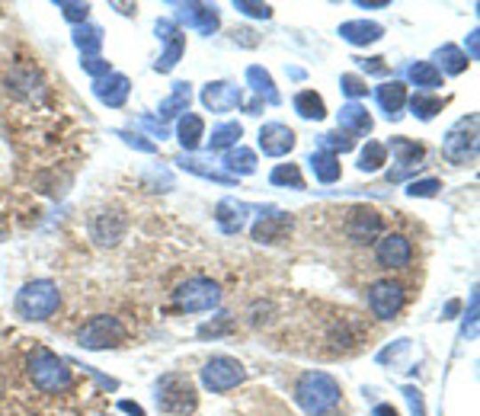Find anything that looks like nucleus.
<instances>
[{"label": "nucleus", "mask_w": 480, "mask_h": 416, "mask_svg": "<svg viewBox=\"0 0 480 416\" xmlns=\"http://www.w3.org/2000/svg\"><path fill=\"white\" fill-rule=\"evenodd\" d=\"M295 400L304 413L324 416L340 407L343 388H340V381H336L333 375H327V372H304L295 384Z\"/></svg>", "instance_id": "nucleus-1"}, {"label": "nucleus", "mask_w": 480, "mask_h": 416, "mask_svg": "<svg viewBox=\"0 0 480 416\" xmlns=\"http://www.w3.org/2000/svg\"><path fill=\"white\" fill-rule=\"evenodd\" d=\"M26 365H29L32 384H36L42 394H61L71 388V368H68V362H64L61 356H55L52 349H45V346L32 349Z\"/></svg>", "instance_id": "nucleus-2"}, {"label": "nucleus", "mask_w": 480, "mask_h": 416, "mask_svg": "<svg viewBox=\"0 0 480 416\" xmlns=\"http://www.w3.org/2000/svg\"><path fill=\"white\" fill-rule=\"evenodd\" d=\"M157 407L170 416H186L199 407V394L196 384L183 372H170L157 381Z\"/></svg>", "instance_id": "nucleus-3"}, {"label": "nucleus", "mask_w": 480, "mask_h": 416, "mask_svg": "<svg viewBox=\"0 0 480 416\" xmlns=\"http://www.w3.org/2000/svg\"><path fill=\"white\" fill-rule=\"evenodd\" d=\"M61 304V295H58V285L48 279H36L26 282L16 295V314L23 320H48L58 311Z\"/></svg>", "instance_id": "nucleus-4"}, {"label": "nucleus", "mask_w": 480, "mask_h": 416, "mask_svg": "<svg viewBox=\"0 0 480 416\" xmlns=\"http://www.w3.org/2000/svg\"><path fill=\"white\" fill-rule=\"evenodd\" d=\"M173 304L186 314H199V311H212L221 304V285L205 276H196V279L183 282V285L173 292Z\"/></svg>", "instance_id": "nucleus-5"}, {"label": "nucleus", "mask_w": 480, "mask_h": 416, "mask_svg": "<svg viewBox=\"0 0 480 416\" xmlns=\"http://www.w3.org/2000/svg\"><path fill=\"white\" fill-rule=\"evenodd\" d=\"M125 324L119 317H112V314H96L90 317L84 327H80L77 340L84 349H116V346L125 343Z\"/></svg>", "instance_id": "nucleus-6"}, {"label": "nucleus", "mask_w": 480, "mask_h": 416, "mask_svg": "<svg viewBox=\"0 0 480 416\" xmlns=\"http://www.w3.org/2000/svg\"><path fill=\"white\" fill-rule=\"evenodd\" d=\"M442 154L452 164H468V160L477 157V116H464L448 128L445 141H442Z\"/></svg>", "instance_id": "nucleus-7"}, {"label": "nucleus", "mask_w": 480, "mask_h": 416, "mask_svg": "<svg viewBox=\"0 0 480 416\" xmlns=\"http://www.w3.org/2000/svg\"><path fill=\"white\" fill-rule=\"evenodd\" d=\"M244 378H247V368L240 365L237 359H231V356H215V359H208L205 368H202V384L212 394L231 391Z\"/></svg>", "instance_id": "nucleus-8"}, {"label": "nucleus", "mask_w": 480, "mask_h": 416, "mask_svg": "<svg viewBox=\"0 0 480 416\" xmlns=\"http://www.w3.org/2000/svg\"><path fill=\"white\" fill-rule=\"evenodd\" d=\"M404 301H407L404 285L394 279H378L368 288V308H372V314H375L378 320L397 317V314L404 311Z\"/></svg>", "instance_id": "nucleus-9"}, {"label": "nucleus", "mask_w": 480, "mask_h": 416, "mask_svg": "<svg viewBox=\"0 0 480 416\" xmlns=\"http://www.w3.org/2000/svg\"><path fill=\"white\" fill-rule=\"evenodd\" d=\"M384 231V218L378 208L372 205H356L349 208V215H346V234L349 240L356 244H375Z\"/></svg>", "instance_id": "nucleus-10"}, {"label": "nucleus", "mask_w": 480, "mask_h": 416, "mask_svg": "<svg viewBox=\"0 0 480 416\" xmlns=\"http://www.w3.org/2000/svg\"><path fill=\"white\" fill-rule=\"evenodd\" d=\"M375 260L384 269H407L413 260V247L404 234H381L375 240Z\"/></svg>", "instance_id": "nucleus-11"}, {"label": "nucleus", "mask_w": 480, "mask_h": 416, "mask_svg": "<svg viewBox=\"0 0 480 416\" xmlns=\"http://www.w3.org/2000/svg\"><path fill=\"white\" fill-rule=\"evenodd\" d=\"M391 154L397 157V170H391V176H388V180H391V183H400L407 173L420 170V160L426 157V148H423V144L410 141V138L397 135V138H391Z\"/></svg>", "instance_id": "nucleus-12"}, {"label": "nucleus", "mask_w": 480, "mask_h": 416, "mask_svg": "<svg viewBox=\"0 0 480 416\" xmlns=\"http://www.w3.org/2000/svg\"><path fill=\"white\" fill-rule=\"evenodd\" d=\"M240 103H244V93H240L234 84H228V80H215V84H208V87L202 90V106H205L208 112H231L237 109Z\"/></svg>", "instance_id": "nucleus-13"}, {"label": "nucleus", "mask_w": 480, "mask_h": 416, "mask_svg": "<svg viewBox=\"0 0 480 416\" xmlns=\"http://www.w3.org/2000/svg\"><path fill=\"white\" fill-rule=\"evenodd\" d=\"M295 132L285 125V122H266L263 128H260V148H263V154H269V157H282V154H288L292 148H295Z\"/></svg>", "instance_id": "nucleus-14"}, {"label": "nucleus", "mask_w": 480, "mask_h": 416, "mask_svg": "<svg viewBox=\"0 0 480 416\" xmlns=\"http://www.w3.org/2000/svg\"><path fill=\"white\" fill-rule=\"evenodd\" d=\"M176 16H180V23H186L189 29H199L202 36H212L221 23L215 7H205V4H176Z\"/></svg>", "instance_id": "nucleus-15"}, {"label": "nucleus", "mask_w": 480, "mask_h": 416, "mask_svg": "<svg viewBox=\"0 0 480 416\" xmlns=\"http://www.w3.org/2000/svg\"><path fill=\"white\" fill-rule=\"evenodd\" d=\"M93 93L103 100L106 106H112V109H119V106H125L128 93H132V80L125 77V74H106V77H100L93 84Z\"/></svg>", "instance_id": "nucleus-16"}, {"label": "nucleus", "mask_w": 480, "mask_h": 416, "mask_svg": "<svg viewBox=\"0 0 480 416\" xmlns=\"http://www.w3.org/2000/svg\"><path fill=\"white\" fill-rule=\"evenodd\" d=\"M288 231H292V218L285 212H272V215H263L253 224V240L256 244H279V240H285Z\"/></svg>", "instance_id": "nucleus-17"}, {"label": "nucleus", "mask_w": 480, "mask_h": 416, "mask_svg": "<svg viewBox=\"0 0 480 416\" xmlns=\"http://www.w3.org/2000/svg\"><path fill=\"white\" fill-rule=\"evenodd\" d=\"M372 125L375 122L362 103H346L340 109V132H346V135H365V132H372Z\"/></svg>", "instance_id": "nucleus-18"}, {"label": "nucleus", "mask_w": 480, "mask_h": 416, "mask_svg": "<svg viewBox=\"0 0 480 416\" xmlns=\"http://www.w3.org/2000/svg\"><path fill=\"white\" fill-rule=\"evenodd\" d=\"M122 234H125V218L119 212H103L93 218V237L100 244H119Z\"/></svg>", "instance_id": "nucleus-19"}, {"label": "nucleus", "mask_w": 480, "mask_h": 416, "mask_svg": "<svg viewBox=\"0 0 480 416\" xmlns=\"http://www.w3.org/2000/svg\"><path fill=\"white\" fill-rule=\"evenodd\" d=\"M340 36H343L349 45H372L384 36V29L378 23H365V20H349V23L340 26Z\"/></svg>", "instance_id": "nucleus-20"}, {"label": "nucleus", "mask_w": 480, "mask_h": 416, "mask_svg": "<svg viewBox=\"0 0 480 416\" xmlns=\"http://www.w3.org/2000/svg\"><path fill=\"white\" fill-rule=\"evenodd\" d=\"M378 103H381V109L388 112V119H397L400 109L407 106V87L400 84V80H391V84H381V87L375 90Z\"/></svg>", "instance_id": "nucleus-21"}, {"label": "nucleus", "mask_w": 480, "mask_h": 416, "mask_svg": "<svg viewBox=\"0 0 480 416\" xmlns=\"http://www.w3.org/2000/svg\"><path fill=\"white\" fill-rule=\"evenodd\" d=\"M176 138H180V144H183L186 151H196L202 144V138H205V119L196 116V112H186L183 119H180V125H176Z\"/></svg>", "instance_id": "nucleus-22"}, {"label": "nucleus", "mask_w": 480, "mask_h": 416, "mask_svg": "<svg viewBox=\"0 0 480 416\" xmlns=\"http://www.w3.org/2000/svg\"><path fill=\"white\" fill-rule=\"evenodd\" d=\"M247 212H250V208L244 205V202L224 199L221 205L215 208V218H218V224H221L224 234H237L240 228H244V215H247Z\"/></svg>", "instance_id": "nucleus-23"}, {"label": "nucleus", "mask_w": 480, "mask_h": 416, "mask_svg": "<svg viewBox=\"0 0 480 416\" xmlns=\"http://www.w3.org/2000/svg\"><path fill=\"white\" fill-rule=\"evenodd\" d=\"M311 170H314V176H317L320 183H336L340 176H343V164H340V157L336 154H327V151H317V154H311Z\"/></svg>", "instance_id": "nucleus-24"}, {"label": "nucleus", "mask_w": 480, "mask_h": 416, "mask_svg": "<svg viewBox=\"0 0 480 416\" xmlns=\"http://www.w3.org/2000/svg\"><path fill=\"white\" fill-rule=\"evenodd\" d=\"M436 71H445V74H461V71H468V55H464L461 48L458 45H442L439 52H436Z\"/></svg>", "instance_id": "nucleus-25"}, {"label": "nucleus", "mask_w": 480, "mask_h": 416, "mask_svg": "<svg viewBox=\"0 0 480 416\" xmlns=\"http://www.w3.org/2000/svg\"><path fill=\"white\" fill-rule=\"evenodd\" d=\"M295 112L301 116V119H314L320 122L324 116H327V106H324V96L314 93V90H301V93L295 96Z\"/></svg>", "instance_id": "nucleus-26"}, {"label": "nucleus", "mask_w": 480, "mask_h": 416, "mask_svg": "<svg viewBox=\"0 0 480 416\" xmlns=\"http://www.w3.org/2000/svg\"><path fill=\"white\" fill-rule=\"evenodd\" d=\"M247 80L253 84V90L260 96H263L266 103H272V106H279L282 103V96H279V90H276V84H272V77H269V71H263L260 64H253V68H247Z\"/></svg>", "instance_id": "nucleus-27"}, {"label": "nucleus", "mask_w": 480, "mask_h": 416, "mask_svg": "<svg viewBox=\"0 0 480 416\" xmlns=\"http://www.w3.org/2000/svg\"><path fill=\"white\" fill-rule=\"evenodd\" d=\"M189 100H192L189 84H173V93L160 103V119H173V116L186 112V109H189Z\"/></svg>", "instance_id": "nucleus-28"}, {"label": "nucleus", "mask_w": 480, "mask_h": 416, "mask_svg": "<svg viewBox=\"0 0 480 416\" xmlns=\"http://www.w3.org/2000/svg\"><path fill=\"white\" fill-rule=\"evenodd\" d=\"M224 167L231 170V180L234 176H250L256 170V154L250 151V148H231L228 151V157H224Z\"/></svg>", "instance_id": "nucleus-29"}, {"label": "nucleus", "mask_w": 480, "mask_h": 416, "mask_svg": "<svg viewBox=\"0 0 480 416\" xmlns=\"http://www.w3.org/2000/svg\"><path fill=\"white\" fill-rule=\"evenodd\" d=\"M74 45L84 52V58H96V52L103 48V29L100 26H77L74 29Z\"/></svg>", "instance_id": "nucleus-30"}, {"label": "nucleus", "mask_w": 480, "mask_h": 416, "mask_svg": "<svg viewBox=\"0 0 480 416\" xmlns=\"http://www.w3.org/2000/svg\"><path fill=\"white\" fill-rule=\"evenodd\" d=\"M240 138H244V125L240 122H224V125L212 128V151H231Z\"/></svg>", "instance_id": "nucleus-31"}, {"label": "nucleus", "mask_w": 480, "mask_h": 416, "mask_svg": "<svg viewBox=\"0 0 480 416\" xmlns=\"http://www.w3.org/2000/svg\"><path fill=\"white\" fill-rule=\"evenodd\" d=\"M410 80H413L416 87H423V90H436L442 87V74L436 71V64L432 61H416L410 64Z\"/></svg>", "instance_id": "nucleus-32"}, {"label": "nucleus", "mask_w": 480, "mask_h": 416, "mask_svg": "<svg viewBox=\"0 0 480 416\" xmlns=\"http://www.w3.org/2000/svg\"><path fill=\"white\" fill-rule=\"evenodd\" d=\"M183 52H186V36L183 32H176L173 39L167 42V52L160 55V61L154 64V71H160V74H170L180 64V58H183Z\"/></svg>", "instance_id": "nucleus-33"}, {"label": "nucleus", "mask_w": 480, "mask_h": 416, "mask_svg": "<svg viewBox=\"0 0 480 416\" xmlns=\"http://www.w3.org/2000/svg\"><path fill=\"white\" fill-rule=\"evenodd\" d=\"M384 160H388V144L368 141L365 148H362V154H359V170H362V173H375V170H381Z\"/></svg>", "instance_id": "nucleus-34"}, {"label": "nucleus", "mask_w": 480, "mask_h": 416, "mask_svg": "<svg viewBox=\"0 0 480 416\" xmlns=\"http://www.w3.org/2000/svg\"><path fill=\"white\" fill-rule=\"evenodd\" d=\"M272 186H292V189H304V176L298 170V164H279V167L269 173Z\"/></svg>", "instance_id": "nucleus-35"}, {"label": "nucleus", "mask_w": 480, "mask_h": 416, "mask_svg": "<svg viewBox=\"0 0 480 416\" xmlns=\"http://www.w3.org/2000/svg\"><path fill=\"white\" fill-rule=\"evenodd\" d=\"M442 106H445V100H439V96H426V93H416L413 100H410L413 116H420L423 122H429L436 112H442Z\"/></svg>", "instance_id": "nucleus-36"}, {"label": "nucleus", "mask_w": 480, "mask_h": 416, "mask_svg": "<svg viewBox=\"0 0 480 416\" xmlns=\"http://www.w3.org/2000/svg\"><path fill=\"white\" fill-rule=\"evenodd\" d=\"M356 148V138L352 135H346V132H327V135H320V151H327V154H346V151H352Z\"/></svg>", "instance_id": "nucleus-37"}, {"label": "nucleus", "mask_w": 480, "mask_h": 416, "mask_svg": "<svg viewBox=\"0 0 480 416\" xmlns=\"http://www.w3.org/2000/svg\"><path fill=\"white\" fill-rule=\"evenodd\" d=\"M58 10H61L64 20H71V23H87V13H90L87 4H74V0H61V4H58Z\"/></svg>", "instance_id": "nucleus-38"}, {"label": "nucleus", "mask_w": 480, "mask_h": 416, "mask_svg": "<svg viewBox=\"0 0 480 416\" xmlns=\"http://www.w3.org/2000/svg\"><path fill=\"white\" fill-rule=\"evenodd\" d=\"M234 10L247 16H256V20H269L272 16V7L269 4H250V0H234Z\"/></svg>", "instance_id": "nucleus-39"}, {"label": "nucleus", "mask_w": 480, "mask_h": 416, "mask_svg": "<svg viewBox=\"0 0 480 416\" xmlns=\"http://www.w3.org/2000/svg\"><path fill=\"white\" fill-rule=\"evenodd\" d=\"M340 84H343V93L352 96V100H356V96H365L368 93L365 80L356 77V74H343V77H340Z\"/></svg>", "instance_id": "nucleus-40"}, {"label": "nucleus", "mask_w": 480, "mask_h": 416, "mask_svg": "<svg viewBox=\"0 0 480 416\" xmlns=\"http://www.w3.org/2000/svg\"><path fill=\"white\" fill-rule=\"evenodd\" d=\"M80 68H84V71L90 74V77H106V74H109V61H103V58L96 55V58H84V61H80Z\"/></svg>", "instance_id": "nucleus-41"}, {"label": "nucleus", "mask_w": 480, "mask_h": 416, "mask_svg": "<svg viewBox=\"0 0 480 416\" xmlns=\"http://www.w3.org/2000/svg\"><path fill=\"white\" fill-rule=\"evenodd\" d=\"M439 189H442L439 180H420V183H410L407 192L413 196V199H416V196H423V199H426V196H436Z\"/></svg>", "instance_id": "nucleus-42"}, {"label": "nucleus", "mask_w": 480, "mask_h": 416, "mask_svg": "<svg viewBox=\"0 0 480 416\" xmlns=\"http://www.w3.org/2000/svg\"><path fill=\"white\" fill-rule=\"evenodd\" d=\"M228 330H234V320L231 317H221L218 324H202L199 336H221V333H228Z\"/></svg>", "instance_id": "nucleus-43"}, {"label": "nucleus", "mask_w": 480, "mask_h": 416, "mask_svg": "<svg viewBox=\"0 0 480 416\" xmlns=\"http://www.w3.org/2000/svg\"><path fill=\"white\" fill-rule=\"evenodd\" d=\"M404 394H407V400H410V407H413V413H416V416H426L423 400H420V391H416V388H404Z\"/></svg>", "instance_id": "nucleus-44"}, {"label": "nucleus", "mask_w": 480, "mask_h": 416, "mask_svg": "<svg viewBox=\"0 0 480 416\" xmlns=\"http://www.w3.org/2000/svg\"><path fill=\"white\" fill-rule=\"evenodd\" d=\"M173 36H176V23H170V20H160V23H157V39L170 42Z\"/></svg>", "instance_id": "nucleus-45"}, {"label": "nucleus", "mask_w": 480, "mask_h": 416, "mask_svg": "<svg viewBox=\"0 0 480 416\" xmlns=\"http://www.w3.org/2000/svg\"><path fill=\"white\" fill-rule=\"evenodd\" d=\"M384 58H359V64L365 68V71H372V74H388V68H384Z\"/></svg>", "instance_id": "nucleus-46"}, {"label": "nucleus", "mask_w": 480, "mask_h": 416, "mask_svg": "<svg viewBox=\"0 0 480 416\" xmlns=\"http://www.w3.org/2000/svg\"><path fill=\"white\" fill-rule=\"evenodd\" d=\"M122 138H125L132 148H141V151H154V144L151 141H141V135H132V132H119Z\"/></svg>", "instance_id": "nucleus-47"}, {"label": "nucleus", "mask_w": 480, "mask_h": 416, "mask_svg": "<svg viewBox=\"0 0 480 416\" xmlns=\"http://www.w3.org/2000/svg\"><path fill=\"white\" fill-rule=\"evenodd\" d=\"M119 407H122V410H125V413H132V416H144V410H141V407H138V404H132V400H122Z\"/></svg>", "instance_id": "nucleus-48"}, {"label": "nucleus", "mask_w": 480, "mask_h": 416, "mask_svg": "<svg viewBox=\"0 0 480 416\" xmlns=\"http://www.w3.org/2000/svg\"><path fill=\"white\" fill-rule=\"evenodd\" d=\"M468 48H471V55H468V58L474 61V58H477V32H471V39H468Z\"/></svg>", "instance_id": "nucleus-49"}, {"label": "nucleus", "mask_w": 480, "mask_h": 416, "mask_svg": "<svg viewBox=\"0 0 480 416\" xmlns=\"http://www.w3.org/2000/svg\"><path fill=\"white\" fill-rule=\"evenodd\" d=\"M375 416H397V410L388 407V404H381V407H375Z\"/></svg>", "instance_id": "nucleus-50"}]
</instances>
